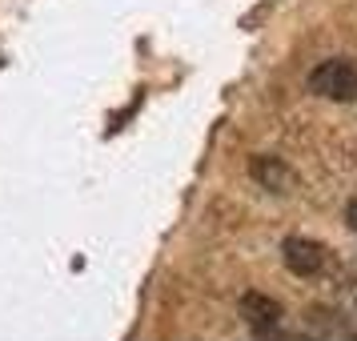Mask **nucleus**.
<instances>
[{
	"label": "nucleus",
	"instance_id": "2",
	"mask_svg": "<svg viewBox=\"0 0 357 341\" xmlns=\"http://www.w3.org/2000/svg\"><path fill=\"white\" fill-rule=\"evenodd\" d=\"M281 257L289 265V273H297V277H317L329 265L325 245L313 241V237H289V241L281 245Z\"/></svg>",
	"mask_w": 357,
	"mask_h": 341
},
{
	"label": "nucleus",
	"instance_id": "3",
	"mask_svg": "<svg viewBox=\"0 0 357 341\" xmlns=\"http://www.w3.org/2000/svg\"><path fill=\"white\" fill-rule=\"evenodd\" d=\"M249 173H253V181H257L261 189H269V193H293V185H297L293 169L281 161V157H253V161H249Z\"/></svg>",
	"mask_w": 357,
	"mask_h": 341
},
{
	"label": "nucleus",
	"instance_id": "1",
	"mask_svg": "<svg viewBox=\"0 0 357 341\" xmlns=\"http://www.w3.org/2000/svg\"><path fill=\"white\" fill-rule=\"evenodd\" d=\"M309 93L325 100H357V65L345 56L321 61L309 73Z\"/></svg>",
	"mask_w": 357,
	"mask_h": 341
},
{
	"label": "nucleus",
	"instance_id": "4",
	"mask_svg": "<svg viewBox=\"0 0 357 341\" xmlns=\"http://www.w3.org/2000/svg\"><path fill=\"white\" fill-rule=\"evenodd\" d=\"M241 317L257 333H265V329H273L277 321H281V305H277L273 297H265V293H245L241 297Z\"/></svg>",
	"mask_w": 357,
	"mask_h": 341
},
{
	"label": "nucleus",
	"instance_id": "5",
	"mask_svg": "<svg viewBox=\"0 0 357 341\" xmlns=\"http://www.w3.org/2000/svg\"><path fill=\"white\" fill-rule=\"evenodd\" d=\"M345 221H349V229L357 233V201H349V209H345Z\"/></svg>",
	"mask_w": 357,
	"mask_h": 341
}]
</instances>
